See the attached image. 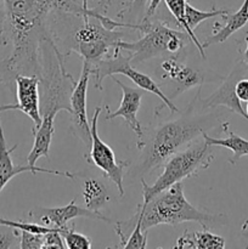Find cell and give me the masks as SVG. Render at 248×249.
I'll return each instance as SVG.
<instances>
[{"label": "cell", "instance_id": "1", "mask_svg": "<svg viewBox=\"0 0 248 249\" xmlns=\"http://www.w3.org/2000/svg\"><path fill=\"white\" fill-rule=\"evenodd\" d=\"M201 90L202 87H199L184 111L174 112L172 118L158 122L147 133L143 131V140L138 148L140 156L134 170H131V177L143 179L152 170L162 167L174 153L223 123L220 114L203 112L208 108H203L201 105Z\"/></svg>", "mask_w": 248, "mask_h": 249}, {"label": "cell", "instance_id": "2", "mask_svg": "<svg viewBox=\"0 0 248 249\" xmlns=\"http://www.w3.org/2000/svg\"><path fill=\"white\" fill-rule=\"evenodd\" d=\"M138 208L143 231L158 225H177L186 221L198 223L208 230L211 226L228 223V218L223 214L207 213L192 206L185 197L181 181L160 191L148 202L139 204Z\"/></svg>", "mask_w": 248, "mask_h": 249}, {"label": "cell", "instance_id": "3", "mask_svg": "<svg viewBox=\"0 0 248 249\" xmlns=\"http://www.w3.org/2000/svg\"><path fill=\"white\" fill-rule=\"evenodd\" d=\"M140 27L141 38L133 43L119 40L117 44L121 50L128 53L134 67L151 58L177 56L192 44L186 32L170 28L168 22L160 19H142Z\"/></svg>", "mask_w": 248, "mask_h": 249}, {"label": "cell", "instance_id": "4", "mask_svg": "<svg viewBox=\"0 0 248 249\" xmlns=\"http://www.w3.org/2000/svg\"><path fill=\"white\" fill-rule=\"evenodd\" d=\"M213 160V146L208 145L201 135L165 160L162 173L153 185H147L143 179L140 180L143 202H148L153 196L177 182L196 177L199 172L207 169Z\"/></svg>", "mask_w": 248, "mask_h": 249}, {"label": "cell", "instance_id": "5", "mask_svg": "<svg viewBox=\"0 0 248 249\" xmlns=\"http://www.w3.org/2000/svg\"><path fill=\"white\" fill-rule=\"evenodd\" d=\"M114 74L125 75L131 82L135 83L140 89L151 92V94H155L156 96L162 100V102L169 109L170 113L179 111L177 106L172 102V100L168 99L164 92L160 90L159 85L150 75L139 72L136 67L131 65L129 56L124 55V51L121 50L118 46L107 57L101 58L92 65L90 63V77H92V79H94V88H96V89H104V85H102L104 83L102 82L107 77H112Z\"/></svg>", "mask_w": 248, "mask_h": 249}, {"label": "cell", "instance_id": "6", "mask_svg": "<svg viewBox=\"0 0 248 249\" xmlns=\"http://www.w3.org/2000/svg\"><path fill=\"white\" fill-rule=\"evenodd\" d=\"M101 107H96L91 122H90L91 146L89 148V152L84 155V158L89 164L95 165L104 174V177H106L117 187L119 197H123L124 174H125L126 170H129L130 162L129 160L117 162L113 150L105 141H102L99 136L97 125H99V117L101 114Z\"/></svg>", "mask_w": 248, "mask_h": 249}, {"label": "cell", "instance_id": "7", "mask_svg": "<svg viewBox=\"0 0 248 249\" xmlns=\"http://www.w3.org/2000/svg\"><path fill=\"white\" fill-rule=\"evenodd\" d=\"M181 53L177 56H169L163 58L156 68V75L163 82H169L164 85L162 91L168 99H175L181 92L187 91L195 87H202L206 82V75L198 68L190 66L180 60Z\"/></svg>", "mask_w": 248, "mask_h": 249}, {"label": "cell", "instance_id": "8", "mask_svg": "<svg viewBox=\"0 0 248 249\" xmlns=\"http://www.w3.org/2000/svg\"><path fill=\"white\" fill-rule=\"evenodd\" d=\"M27 221L40 224V225L50 226V228L62 229L68 225V223L77 218H87L91 220L105 221L107 224H114L116 220L106 218L100 212L90 211L85 207L79 206L75 202V198L63 207H53V208H45V207H35L27 213Z\"/></svg>", "mask_w": 248, "mask_h": 249}, {"label": "cell", "instance_id": "9", "mask_svg": "<svg viewBox=\"0 0 248 249\" xmlns=\"http://www.w3.org/2000/svg\"><path fill=\"white\" fill-rule=\"evenodd\" d=\"M90 80V62L84 60L80 77L71 94V125L70 131L85 145L91 146V130L87 116V91Z\"/></svg>", "mask_w": 248, "mask_h": 249}, {"label": "cell", "instance_id": "10", "mask_svg": "<svg viewBox=\"0 0 248 249\" xmlns=\"http://www.w3.org/2000/svg\"><path fill=\"white\" fill-rule=\"evenodd\" d=\"M5 111H18V106L17 104H10V105H2L0 106V113ZM17 148V145L7 147L6 140H5L4 129H2L1 122H0V194L10 182V180L14 179L17 175L22 174V173H32V174H38V173H43V174H51L57 175V177L67 178V179L73 180L74 174L71 172H61V170H53V169H45V168L40 167H31V165H15L12 162L11 155L15 150Z\"/></svg>", "mask_w": 248, "mask_h": 249}, {"label": "cell", "instance_id": "11", "mask_svg": "<svg viewBox=\"0 0 248 249\" xmlns=\"http://www.w3.org/2000/svg\"><path fill=\"white\" fill-rule=\"evenodd\" d=\"M248 77V66L242 60H238L226 78H224L220 87L206 99H201V105L203 108H216L224 106L233 113L247 119L245 108L242 107L240 100L235 92L236 84L241 78Z\"/></svg>", "mask_w": 248, "mask_h": 249}, {"label": "cell", "instance_id": "12", "mask_svg": "<svg viewBox=\"0 0 248 249\" xmlns=\"http://www.w3.org/2000/svg\"><path fill=\"white\" fill-rule=\"evenodd\" d=\"M112 79L119 85L123 95H122V101L118 109H116L114 112L109 111V107L107 106V105L105 106V109H106L105 119H106V121H111V119L116 118V117H122V118L124 119V122L130 126L131 130L135 133L136 139H138V140H136V148H139L143 140V129L142 126H141L140 122L138 121V112L141 106L143 90L140 89V88L128 87V85L124 84L122 80L114 78V75H112Z\"/></svg>", "mask_w": 248, "mask_h": 249}, {"label": "cell", "instance_id": "13", "mask_svg": "<svg viewBox=\"0 0 248 249\" xmlns=\"http://www.w3.org/2000/svg\"><path fill=\"white\" fill-rule=\"evenodd\" d=\"M16 99L18 111L33 122V130L41 124L40 112V82L36 75L19 74L15 79Z\"/></svg>", "mask_w": 248, "mask_h": 249}, {"label": "cell", "instance_id": "14", "mask_svg": "<svg viewBox=\"0 0 248 249\" xmlns=\"http://www.w3.org/2000/svg\"><path fill=\"white\" fill-rule=\"evenodd\" d=\"M79 179L80 192L85 208L94 212H100L106 203L111 201V192L107 182L104 179L92 175H87L84 173H77L73 179Z\"/></svg>", "mask_w": 248, "mask_h": 249}, {"label": "cell", "instance_id": "15", "mask_svg": "<svg viewBox=\"0 0 248 249\" xmlns=\"http://www.w3.org/2000/svg\"><path fill=\"white\" fill-rule=\"evenodd\" d=\"M221 18L225 21V23L221 26L219 22H214L212 36H209L202 44L204 49L211 45L224 43L232 34H235L236 32L240 31L248 23V0H243L242 5L237 11L232 12V14L229 12V14L223 15Z\"/></svg>", "mask_w": 248, "mask_h": 249}, {"label": "cell", "instance_id": "16", "mask_svg": "<svg viewBox=\"0 0 248 249\" xmlns=\"http://www.w3.org/2000/svg\"><path fill=\"white\" fill-rule=\"evenodd\" d=\"M55 134V119L43 118L41 124L33 130L34 142L31 152L27 156V164L31 167H36L39 158H49L51 141Z\"/></svg>", "mask_w": 248, "mask_h": 249}, {"label": "cell", "instance_id": "17", "mask_svg": "<svg viewBox=\"0 0 248 249\" xmlns=\"http://www.w3.org/2000/svg\"><path fill=\"white\" fill-rule=\"evenodd\" d=\"M220 128L228 135L225 139L212 138L211 135H208V133H203L202 136L207 141V143L213 146V147L214 146H219V147L229 148L232 152V157L229 160V163L235 165L243 156H248V140L233 133L230 129V123L229 122H223Z\"/></svg>", "mask_w": 248, "mask_h": 249}, {"label": "cell", "instance_id": "18", "mask_svg": "<svg viewBox=\"0 0 248 249\" xmlns=\"http://www.w3.org/2000/svg\"><path fill=\"white\" fill-rule=\"evenodd\" d=\"M226 242L221 236L211 232L208 229L202 231H185L175 243V248L189 249H223Z\"/></svg>", "mask_w": 248, "mask_h": 249}, {"label": "cell", "instance_id": "19", "mask_svg": "<svg viewBox=\"0 0 248 249\" xmlns=\"http://www.w3.org/2000/svg\"><path fill=\"white\" fill-rule=\"evenodd\" d=\"M167 6V9L169 10L170 14L173 15V17L177 21V26L180 28H182V31L186 32L189 34V36L191 38L192 44L197 48L198 53L202 55V58H206V55H204V48L202 46V44L199 43L198 39L195 36V32L187 26L186 18H185V7H186V0H163Z\"/></svg>", "mask_w": 248, "mask_h": 249}, {"label": "cell", "instance_id": "20", "mask_svg": "<svg viewBox=\"0 0 248 249\" xmlns=\"http://www.w3.org/2000/svg\"><path fill=\"white\" fill-rule=\"evenodd\" d=\"M229 14V10H218L215 7L211 10V11H202V10L196 9V7L192 6L191 4L186 2V7H185V18H186V23L192 31L195 32V29L204 22L206 19L212 18V17L216 16H223V15Z\"/></svg>", "mask_w": 248, "mask_h": 249}, {"label": "cell", "instance_id": "21", "mask_svg": "<svg viewBox=\"0 0 248 249\" xmlns=\"http://www.w3.org/2000/svg\"><path fill=\"white\" fill-rule=\"evenodd\" d=\"M66 248L68 249H90L91 241L88 236L75 231V224L71 221V225L63 226L61 230Z\"/></svg>", "mask_w": 248, "mask_h": 249}, {"label": "cell", "instance_id": "22", "mask_svg": "<svg viewBox=\"0 0 248 249\" xmlns=\"http://www.w3.org/2000/svg\"><path fill=\"white\" fill-rule=\"evenodd\" d=\"M134 218L136 219L135 226H134L133 231L129 235V237L126 238L125 242L123 245L119 246L118 248H136V249H143L147 247V232L148 231H143L141 228V216H140V211L139 208L136 209L135 214H134Z\"/></svg>", "mask_w": 248, "mask_h": 249}, {"label": "cell", "instance_id": "23", "mask_svg": "<svg viewBox=\"0 0 248 249\" xmlns=\"http://www.w3.org/2000/svg\"><path fill=\"white\" fill-rule=\"evenodd\" d=\"M21 232L10 226L0 225V249L19 248Z\"/></svg>", "mask_w": 248, "mask_h": 249}, {"label": "cell", "instance_id": "24", "mask_svg": "<svg viewBox=\"0 0 248 249\" xmlns=\"http://www.w3.org/2000/svg\"><path fill=\"white\" fill-rule=\"evenodd\" d=\"M19 232H21L19 249H43L45 233L31 232L26 230H21Z\"/></svg>", "mask_w": 248, "mask_h": 249}, {"label": "cell", "instance_id": "25", "mask_svg": "<svg viewBox=\"0 0 248 249\" xmlns=\"http://www.w3.org/2000/svg\"><path fill=\"white\" fill-rule=\"evenodd\" d=\"M150 0H128L124 5L123 10L118 12V18L121 19V22H123V19L125 18L126 15H136L138 12H146L147 9V5Z\"/></svg>", "mask_w": 248, "mask_h": 249}, {"label": "cell", "instance_id": "26", "mask_svg": "<svg viewBox=\"0 0 248 249\" xmlns=\"http://www.w3.org/2000/svg\"><path fill=\"white\" fill-rule=\"evenodd\" d=\"M46 248H58L63 249L66 248L65 241H63L62 235L58 230L50 231V232H46L44 235V246L43 249Z\"/></svg>", "mask_w": 248, "mask_h": 249}, {"label": "cell", "instance_id": "27", "mask_svg": "<svg viewBox=\"0 0 248 249\" xmlns=\"http://www.w3.org/2000/svg\"><path fill=\"white\" fill-rule=\"evenodd\" d=\"M235 92L241 102H248V77L241 78L238 80L235 88Z\"/></svg>", "mask_w": 248, "mask_h": 249}, {"label": "cell", "instance_id": "28", "mask_svg": "<svg viewBox=\"0 0 248 249\" xmlns=\"http://www.w3.org/2000/svg\"><path fill=\"white\" fill-rule=\"evenodd\" d=\"M2 34L9 36V27H7V15L4 0H0V36Z\"/></svg>", "mask_w": 248, "mask_h": 249}, {"label": "cell", "instance_id": "29", "mask_svg": "<svg viewBox=\"0 0 248 249\" xmlns=\"http://www.w3.org/2000/svg\"><path fill=\"white\" fill-rule=\"evenodd\" d=\"M109 5H111V0H97V7L95 10H96L99 14L106 15ZM82 6L84 7L85 10H89V7H88V0H83Z\"/></svg>", "mask_w": 248, "mask_h": 249}, {"label": "cell", "instance_id": "30", "mask_svg": "<svg viewBox=\"0 0 248 249\" xmlns=\"http://www.w3.org/2000/svg\"><path fill=\"white\" fill-rule=\"evenodd\" d=\"M238 51L241 53V60L248 66V36L243 39L241 44H238Z\"/></svg>", "mask_w": 248, "mask_h": 249}, {"label": "cell", "instance_id": "31", "mask_svg": "<svg viewBox=\"0 0 248 249\" xmlns=\"http://www.w3.org/2000/svg\"><path fill=\"white\" fill-rule=\"evenodd\" d=\"M9 41H10V36H7V34H2V36H0V49L6 46L7 44H9Z\"/></svg>", "mask_w": 248, "mask_h": 249}, {"label": "cell", "instance_id": "32", "mask_svg": "<svg viewBox=\"0 0 248 249\" xmlns=\"http://www.w3.org/2000/svg\"><path fill=\"white\" fill-rule=\"evenodd\" d=\"M245 111H246V114H247V119H248V102H247V105H246Z\"/></svg>", "mask_w": 248, "mask_h": 249}, {"label": "cell", "instance_id": "33", "mask_svg": "<svg viewBox=\"0 0 248 249\" xmlns=\"http://www.w3.org/2000/svg\"><path fill=\"white\" fill-rule=\"evenodd\" d=\"M74 1H77V2H79V4H83V0H74Z\"/></svg>", "mask_w": 248, "mask_h": 249}, {"label": "cell", "instance_id": "34", "mask_svg": "<svg viewBox=\"0 0 248 249\" xmlns=\"http://www.w3.org/2000/svg\"><path fill=\"white\" fill-rule=\"evenodd\" d=\"M245 236L246 237H248V232H245Z\"/></svg>", "mask_w": 248, "mask_h": 249}]
</instances>
